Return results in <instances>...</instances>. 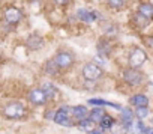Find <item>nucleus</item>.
<instances>
[{"label":"nucleus","instance_id":"obj_1","mask_svg":"<svg viewBox=\"0 0 153 134\" xmlns=\"http://www.w3.org/2000/svg\"><path fill=\"white\" fill-rule=\"evenodd\" d=\"M26 115V107L21 103H9L3 109V116L8 119H20Z\"/></svg>","mask_w":153,"mask_h":134},{"label":"nucleus","instance_id":"obj_2","mask_svg":"<svg viewBox=\"0 0 153 134\" xmlns=\"http://www.w3.org/2000/svg\"><path fill=\"white\" fill-rule=\"evenodd\" d=\"M147 60V54L143 48H134L129 54V65H131V68H140V66Z\"/></svg>","mask_w":153,"mask_h":134},{"label":"nucleus","instance_id":"obj_3","mask_svg":"<svg viewBox=\"0 0 153 134\" xmlns=\"http://www.w3.org/2000/svg\"><path fill=\"white\" fill-rule=\"evenodd\" d=\"M123 80L128 85H131V86H137V85H140L144 80V74L140 73L135 68H128V70L123 71Z\"/></svg>","mask_w":153,"mask_h":134},{"label":"nucleus","instance_id":"obj_4","mask_svg":"<svg viewBox=\"0 0 153 134\" xmlns=\"http://www.w3.org/2000/svg\"><path fill=\"white\" fill-rule=\"evenodd\" d=\"M83 76H84L86 80L93 82V80H98V79L102 77V70L96 63H87L83 68Z\"/></svg>","mask_w":153,"mask_h":134},{"label":"nucleus","instance_id":"obj_5","mask_svg":"<svg viewBox=\"0 0 153 134\" xmlns=\"http://www.w3.org/2000/svg\"><path fill=\"white\" fill-rule=\"evenodd\" d=\"M68 112H72V109H69V107H62V109H59L57 112H56V115H54V122L56 124H59V125H65V127H72L74 124H72V121L69 119V113Z\"/></svg>","mask_w":153,"mask_h":134},{"label":"nucleus","instance_id":"obj_6","mask_svg":"<svg viewBox=\"0 0 153 134\" xmlns=\"http://www.w3.org/2000/svg\"><path fill=\"white\" fill-rule=\"evenodd\" d=\"M3 17H5V21H6V23H9V24H17V23L21 21L23 12H21L18 8H15V6H9V8L5 9Z\"/></svg>","mask_w":153,"mask_h":134},{"label":"nucleus","instance_id":"obj_7","mask_svg":"<svg viewBox=\"0 0 153 134\" xmlns=\"http://www.w3.org/2000/svg\"><path fill=\"white\" fill-rule=\"evenodd\" d=\"M54 62L57 63L59 68H69L74 63V54L68 51H60L54 56Z\"/></svg>","mask_w":153,"mask_h":134},{"label":"nucleus","instance_id":"obj_8","mask_svg":"<svg viewBox=\"0 0 153 134\" xmlns=\"http://www.w3.org/2000/svg\"><path fill=\"white\" fill-rule=\"evenodd\" d=\"M27 98H29V101L33 106H42V104H45L48 101V98H47V95H45V92L42 89H32L29 92Z\"/></svg>","mask_w":153,"mask_h":134},{"label":"nucleus","instance_id":"obj_9","mask_svg":"<svg viewBox=\"0 0 153 134\" xmlns=\"http://www.w3.org/2000/svg\"><path fill=\"white\" fill-rule=\"evenodd\" d=\"M26 44H27V47L30 48V50H39L42 45H44V39L39 36V35H30L29 38H27V41H26Z\"/></svg>","mask_w":153,"mask_h":134},{"label":"nucleus","instance_id":"obj_10","mask_svg":"<svg viewBox=\"0 0 153 134\" xmlns=\"http://www.w3.org/2000/svg\"><path fill=\"white\" fill-rule=\"evenodd\" d=\"M76 17H78L81 21H84V23H90V21L99 18V14L98 12H89L86 9H78L76 11Z\"/></svg>","mask_w":153,"mask_h":134},{"label":"nucleus","instance_id":"obj_11","mask_svg":"<svg viewBox=\"0 0 153 134\" xmlns=\"http://www.w3.org/2000/svg\"><path fill=\"white\" fill-rule=\"evenodd\" d=\"M132 118H134V113L131 112V109H128V107L122 109L120 121H122V124H123L126 128H131V127H132Z\"/></svg>","mask_w":153,"mask_h":134},{"label":"nucleus","instance_id":"obj_12","mask_svg":"<svg viewBox=\"0 0 153 134\" xmlns=\"http://www.w3.org/2000/svg\"><path fill=\"white\" fill-rule=\"evenodd\" d=\"M129 101H131V104H132V106H135V107H147V103H149L147 97H146V95H143V94L132 95V97L129 98Z\"/></svg>","mask_w":153,"mask_h":134},{"label":"nucleus","instance_id":"obj_13","mask_svg":"<svg viewBox=\"0 0 153 134\" xmlns=\"http://www.w3.org/2000/svg\"><path fill=\"white\" fill-rule=\"evenodd\" d=\"M72 115H74V118L83 121V119H87L86 116L89 115V112L84 106H75V107H72Z\"/></svg>","mask_w":153,"mask_h":134},{"label":"nucleus","instance_id":"obj_14","mask_svg":"<svg viewBox=\"0 0 153 134\" xmlns=\"http://www.w3.org/2000/svg\"><path fill=\"white\" fill-rule=\"evenodd\" d=\"M87 103L92 104V106H111V107H114V109L122 110V107H120L119 104H114V103H110V101H105V100H101V98H90Z\"/></svg>","mask_w":153,"mask_h":134},{"label":"nucleus","instance_id":"obj_15","mask_svg":"<svg viewBox=\"0 0 153 134\" xmlns=\"http://www.w3.org/2000/svg\"><path fill=\"white\" fill-rule=\"evenodd\" d=\"M105 116V113H104V110L102 109H93L92 112H89V119L90 121H93L95 124H98V122H101L102 121V118Z\"/></svg>","mask_w":153,"mask_h":134},{"label":"nucleus","instance_id":"obj_16","mask_svg":"<svg viewBox=\"0 0 153 134\" xmlns=\"http://www.w3.org/2000/svg\"><path fill=\"white\" fill-rule=\"evenodd\" d=\"M80 130H83V131H87V133H93L95 131V128H96V124L93 122V121H90L89 118L87 119H83V121H80Z\"/></svg>","mask_w":153,"mask_h":134},{"label":"nucleus","instance_id":"obj_17","mask_svg":"<svg viewBox=\"0 0 153 134\" xmlns=\"http://www.w3.org/2000/svg\"><path fill=\"white\" fill-rule=\"evenodd\" d=\"M41 89L45 92V95H47L48 100H53V98L57 95V89H56V86H53L51 83H44Z\"/></svg>","mask_w":153,"mask_h":134},{"label":"nucleus","instance_id":"obj_18","mask_svg":"<svg viewBox=\"0 0 153 134\" xmlns=\"http://www.w3.org/2000/svg\"><path fill=\"white\" fill-rule=\"evenodd\" d=\"M138 12L141 15L147 17V18H152V15H153V5H150V3H141L140 8H138Z\"/></svg>","mask_w":153,"mask_h":134},{"label":"nucleus","instance_id":"obj_19","mask_svg":"<svg viewBox=\"0 0 153 134\" xmlns=\"http://www.w3.org/2000/svg\"><path fill=\"white\" fill-rule=\"evenodd\" d=\"M45 71H47V74H51V76H54V74L59 73V66L54 62V59H51V60H48L45 63Z\"/></svg>","mask_w":153,"mask_h":134},{"label":"nucleus","instance_id":"obj_20","mask_svg":"<svg viewBox=\"0 0 153 134\" xmlns=\"http://www.w3.org/2000/svg\"><path fill=\"white\" fill-rule=\"evenodd\" d=\"M134 21L138 24V27H141V29H143V27H146V26L150 23V18H147V17H144V15H141V14L138 12V14L134 17Z\"/></svg>","mask_w":153,"mask_h":134},{"label":"nucleus","instance_id":"obj_21","mask_svg":"<svg viewBox=\"0 0 153 134\" xmlns=\"http://www.w3.org/2000/svg\"><path fill=\"white\" fill-rule=\"evenodd\" d=\"M132 128V131L135 133V134H146V133H150L147 128H146V125L143 124V121H138L135 125H132L131 127Z\"/></svg>","mask_w":153,"mask_h":134},{"label":"nucleus","instance_id":"obj_22","mask_svg":"<svg viewBox=\"0 0 153 134\" xmlns=\"http://www.w3.org/2000/svg\"><path fill=\"white\" fill-rule=\"evenodd\" d=\"M99 125H101V128H111L113 125H114V118L113 116H110V115H105L104 118H102V121L99 122Z\"/></svg>","mask_w":153,"mask_h":134},{"label":"nucleus","instance_id":"obj_23","mask_svg":"<svg viewBox=\"0 0 153 134\" xmlns=\"http://www.w3.org/2000/svg\"><path fill=\"white\" fill-rule=\"evenodd\" d=\"M135 115H137V118H138L140 121H143V119L149 115V109H147V107H137Z\"/></svg>","mask_w":153,"mask_h":134},{"label":"nucleus","instance_id":"obj_24","mask_svg":"<svg viewBox=\"0 0 153 134\" xmlns=\"http://www.w3.org/2000/svg\"><path fill=\"white\" fill-rule=\"evenodd\" d=\"M108 5L114 9H120L125 5V0H108Z\"/></svg>","mask_w":153,"mask_h":134},{"label":"nucleus","instance_id":"obj_25","mask_svg":"<svg viewBox=\"0 0 153 134\" xmlns=\"http://www.w3.org/2000/svg\"><path fill=\"white\" fill-rule=\"evenodd\" d=\"M54 115H56V112H51V110H50V112L45 113V118H47V119H54Z\"/></svg>","mask_w":153,"mask_h":134},{"label":"nucleus","instance_id":"obj_26","mask_svg":"<svg viewBox=\"0 0 153 134\" xmlns=\"http://www.w3.org/2000/svg\"><path fill=\"white\" fill-rule=\"evenodd\" d=\"M54 2H56L57 5H62V6H63V5H66L68 2H71V0H54Z\"/></svg>","mask_w":153,"mask_h":134},{"label":"nucleus","instance_id":"obj_27","mask_svg":"<svg viewBox=\"0 0 153 134\" xmlns=\"http://www.w3.org/2000/svg\"><path fill=\"white\" fill-rule=\"evenodd\" d=\"M147 44H149L150 47H153V38H147Z\"/></svg>","mask_w":153,"mask_h":134},{"label":"nucleus","instance_id":"obj_28","mask_svg":"<svg viewBox=\"0 0 153 134\" xmlns=\"http://www.w3.org/2000/svg\"><path fill=\"white\" fill-rule=\"evenodd\" d=\"M90 134H101V133H99V131H96V130H95V131H93V133H90Z\"/></svg>","mask_w":153,"mask_h":134},{"label":"nucleus","instance_id":"obj_29","mask_svg":"<svg viewBox=\"0 0 153 134\" xmlns=\"http://www.w3.org/2000/svg\"><path fill=\"white\" fill-rule=\"evenodd\" d=\"M149 134H153V130H150V133H149Z\"/></svg>","mask_w":153,"mask_h":134},{"label":"nucleus","instance_id":"obj_30","mask_svg":"<svg viewBox=\"0 0 153 134\" xmlns=\"http://www.w3.org/2000/svg\"><path fill=\"white\" fill-rule=\"evenodd\" d=\"M152 122H153V119H152Z\"/></svg>","mask_w":153,"mask_h":134}]
</instances>
